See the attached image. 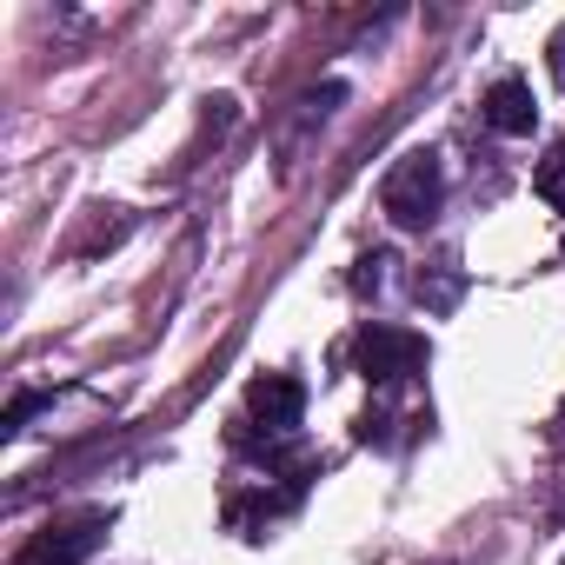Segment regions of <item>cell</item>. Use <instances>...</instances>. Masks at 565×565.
<instances>
[{"instance_id":"6da1fadb","label":"cell","mask_w":565,"mask_h":565,"mask_svg":"<svg viewBox=\"0 0 565 565\" xmlns=\"http://www.w3.org/2000/svg\"><path fill=\"white\" fill-rule=\"evenodd\" d=\"M439 193H446L439 153H433V147H413V153L386 173L380 206H386V220H393V226H426V220L439 213Z\"/></svg>"},{"instance_id":"ba28073f","label":"cell","mask_w":565,"mask_h":565,"mask_svg":"<svg viewBox=\"0 0 565 565\" xmlns=\"http://www.w3.org/2000/svg\"><path fill=\"white\" fill-rule=\"evenodd\" d=\"M34 406H41V399H34V393H21V399H14V406H8V433H21V426H28V413H34Z\"/></svg>"},{"instance_id":"7a4b0ae2","label":"cell","mask_w":565,"mask_h":565,"mask_svg":"<svg viewBox=\"0 0 565 565\" xmlns=\"http://www.w3.org/2000/svg\"><path fill=\"white\" fill-rule=\"evenodd\" d=\"M353 366H360L366 386H399V380L426 373V333H413V327H360Z\"/></svg>"},{"instance_id":"3957f363","label":"cell","mask_w":565,"mask_h":565,"mask_svg":"<svg viewBox=\"0 0 565 565\" xmlns=\"http://www.w3.org/2000/svg\"><path fill=\"white\" fill-rule=\"evenodd\" d=\"M107 539V512H81V519H67V525H47L28 552H21V565H87V552Z\"/></svg>"},{"instance_id":"8992f818","label":"cell","mask_w":565,"mask_h":565,"mask_svg":"<svg viewBox=\"0 0 565 565\" xmlns=\"http://www.w3.org/2000/svg\"><path fill=\"white\" fill-rule=\"evenodd\" d=\"M413 294H419L426 307H452V300H459V266H452V259H439V279H426V273H419V279H413Z\"/></svg>"},{"instance_id":"277c9868","label":"cell","mask_w":565,"mask_h":565,"mask_svg":"<svg viewBox=\"0 0 565 565\" xmlns=\"http://www.w3.org/2000/svg\"><path fill=\"white\" fill-rule=\"evenodd\" d=\"M246 413H253L266 433H294L300 413H307V386H300L294 373H259V380L246 386Z\"/></svg>"},{"instance_id":"52a82bcc","label":"cell","mask_w":565,"mask_h":565,"mask_svg":"<svg viewBox=\"0 0 565 565\" xmlns=\"http://www.w3.org/2000/svg\"><path fill=\"white\" fill-rule=\"evenodd\" d=\"M539 200L565 213V140H558V147L545 153V167H539Z\"/></svg>"},{"instance_id":"5b68a950","label":"cell","mask_w":565,"mask_h":565,"mask_svg":"<svg viewBox=\"0 0 565 565\" xmlns=\"http://www.w3.org/2000/svg\"><path fill=\"white\" fill-rule=\"evenodd\" d=\"M532 120H539V107H532V87L525 81H492V94H486V127L492 134H532Z\"/></svg>"}]
</instances>
